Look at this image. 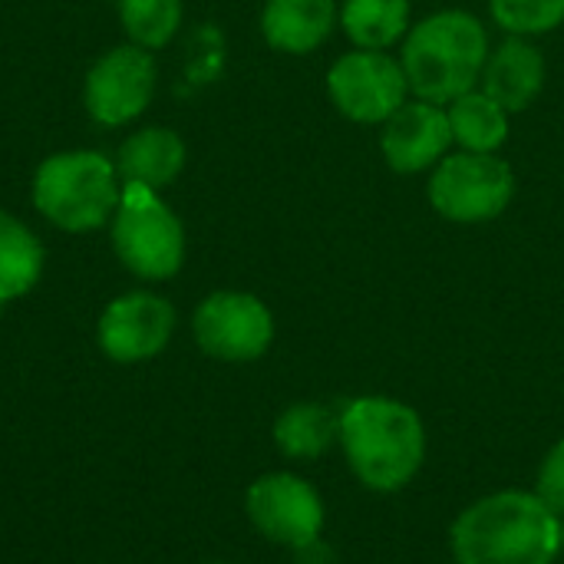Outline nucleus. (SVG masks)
<instances>
[{"instance_id": "nucleus-1", "label": "nucleus", "mask_w": 564, "mask_h": 564, "mask_svg": "<svg viewBox=\"0 0 564 564\" xmlns=\"http://www.w3.org/2000/svg\"><path fill=\"white\" fill-rule=\"evenodd\" d=\"M459 564H552L562 522L535 492H496L469 506L453 525Z\"/></svg>"}, {"instance_id": "nucleus-2", "label": "nucleus", "mask_w": 564, "mask_h": 564, "mask_svg": "<svg viewBox=\"0 0 564 564\" xmlns=\"http://www.w3.org/2000/svg\"><path fill=\"white\" fill-rule=\"evenodd\" d=\"M340 443L357 479L377 492L406 486L426 456L420 416L397 400L364 397L340 413Z\"/></svg>"}, {"instance_id": "nucleus-3", "label": "nucleus", "mask_w": 564, "mask_h": 564, "mask_svg": "<svg viewBox=\"0 0 564 564\" xmlns=\"http://www.w3.org/2000/svg\"><path fill=\"white\" fill-rule=\"evenodd\" d=\"M489 59L486 26L466 10H443L406 33L403 73L410 89L426 102H453L476 89Z\"/></svg>"}, {"instance_id": "nucleus-4", "label": "nucleus", "mask_w": 564, "mask_h": 564, "mask_svg": "<svg viewBox=\"0 0 564 564\" xmlns=\"http://www.w3.org/2000/svg\"><path fill=\"white\" fill-rule=\"evenodd\" d=\"M119 172L99 152H56L33 175L36 212L63 231H96L119 208Z\"/></svg>"}, {"instance_id": "nucleus-5", "label": "nucleus", "mask_w": 564, "mask_h": 564, "mask_svg": "<svg viewBox=\"0 0 564 564\" xmlns=\"http://www.w3.org/2000/svg\"><path fill=\"white\" fill-rule=\"evenodd\" d=\"M112 248L135 278L165 281L185 261V228L155 188L122 182L112 215Z\"/></svg>"}, {"instance_id": "nucleus-6", "label": "nucleus", "mask_w": 564, "mask_h": 564, "mask_svg": "<svg viewBox=\"0 0 564 564\" xmlns=\"http://www.w3.org/2000/svg\"><path fill=\"white\" fill-rule=\"evenodd\" d=\"M516 195V175L496 152L446 155L430 178L433 208L459 225L499 218Z\"/></svg>"}, {"instance_id": "nucleus-7", "label": "nucleus", "mask_w": 564, "mask_h": 564, "mask_svg": "<svg viewBox=\"0 0 564 564\" xmlns=\"http://www.w3.org/2000/svg\"><path fill=\"white\" fill-rule=\"evenodd\" d=\"M198 347L228 364L258 360L274 340V317L254 297L241 291H218L205 297L192 317Z\"/></svg>"}, {"instance_id": "nucleus-8", "label": "nucleus", "mask_w": 564, "mask_h": 564, "mask_svg": "<svg viewBox=\"0 0 564 564\" xmlns=\"http://www.w3.org/2000/svg\"><path fill=\"white\" fill-rule=\"evenodd\" d=\"M327 89L334 106L354 122H387L406 102L403 63L383 50H357L330 66Z\"/></svg>"}, {"instance_id": "nucleus-9", "label": "nucleus", "mask_w": 564, "mask_h": 564, "mask_svg": "<svg viewBox=\"0 0 564 564\" xmlns=\"http://www.w3.org/2000/svg\"><path fill=\"white\" fill-rule=\"evenodd\" d=\"M155 59L149 50L126 43L99 56L86 76V109L99 126H126L145 112L155 96Z\"/></svg>"}, {"instance_id": "nucleus-10", "label": "nucleus", "mask_w": 564, "mask_h": 564, "mask_svg": "<svg viewBox=\"0 0 564 564\" xmlns=\"http://www.w3.org/2000/svg\"><path fill=\"white\" fill-rule=\"evenodd\" d=\"M248 519L264 539L288 549H307L324 529V506L311 482L291 473H271L248 489Z\"/></svg>"}, {"instance_id": "nucleus-11", "label": "nucleus", "mask_w": 564, "mask_h": 564, "mask_svg": "<svg viewBox=\"0 0 564 564\" xmlns=\"http://www.w3.org/2000/svg\"><path fill=\"white\" fill-rule=\"evenodd\" d=\"M175 330V311L159 294H122L99 317V347L116 364H142L165 350Z\"/></svg>"}, {"instance_id": "nucleus-12", "label": "nucleus", "mask_w": 564, "mask_h": 564, "mask_svg": "<svg viewBox=\"0 0 564 564\" xmlns=\"http://www.w3.org/2000/svg\"><path fill=\"white\" fill-rule=\"evenodd\" d=\"M383 155L393 172L413 175L423 169H433L446 159V149L453 145V129L446 109L436 102L416 99L403 102L387 122H383Z\"/></svg>"}, {"instance_id": "nucleus-13", "label": "nucleus", "mask_w": 564, "mask_h": 564, "mask_svg": "<svg viewBox=\"0 0 564 564\" xmlns=\"http://www.w3.org/2000/svg\"><path fill=\"white\" fill-rule=\"evenodd\" d=\"M482 83L499 106H506L509 112H522L545 86V59L529 40L512 36L496 53H489Z\"/></svg>"}, {"instance_id": "nucleus-14", "label": "nucleus", "mask_w": 564, "mask_h": 564, "mask_svg": "<svg viewBox=\"0 0 564 564\" xmlns=\"http://www.w3.org/2000/svg\"><path fill=\"white\" fill-rule=\"evenodd\" d=\"M334 20V0H268L261 10V33L281 53H311L330 36Z\"/></svg>"}, {"instance_id": "nucleus-15", "label": "nucleus", "mask_w": 564, "mask_h": 564, "mask_svg": "<svg viewBox=\"0 0 564 564\" xmlns=\"http://www.w3.org/2000/svg\"><path fill=\"white\" fill-rule=\"evenodd\" d=\"M182 169H185V142L178 132L165 126L139 129L119 145L116 172L122 175V182H139L159 192L172 185Z\"/></svg>"}, {"instance_id": "nucleus-16", "label": "nucleus", "mask_w": 564, "mask_h": 564, "mask_svg": "<svg viewBox=\"0 0 564 564\" xmlns=\"http://www.w3.org/2000/svg\"><path fill=\"white\" fill-rule=\"evenodd\" d=\"M453 142L463 152H496L509 139V109L499 106L486 89H469L446 106Z\"/></svg>"}, {"instance_id": "nucleus-17", "label": "nucleus", "mask_w": 564, "mask_h": 564, "mask_svg": "<svg viewBox=\"0 0 564 564\" xmlns=\"http://www.w3.org/2000/svg\"><path fill=\"white\" fill-rule=\"evenodd\" d=\"M43 274V245L36 235L0 208V304L23 297Z\"/></svg>"}, {"instance_id": "nucleus-18", "label": "nucleus", "mask_w": 564, "mask_h": 564, "mask_svg": "<svg viewBox=\"0 0 564 564\" xmlns=\"http://www.w3.org/2000/svg\"><path fill=\"white\" fill-rule=\"evenodd\" d=\"M340 440V416L321 403H294L274 423V443L291 459H314Z\"/></svg>"}, {"instance_id": "nucleus-19", "label": "nucleus", "mask_w": 564, "mask_h": 564, "mask_svg": "<svg viewBox=\"0 0 564 564\" xmlns=\"http://www.w3.org/2000/svg\"><path fill=\"white\" fill-rule=\"evenodd\" d=\"M344 33L360 50H387L410 26V0H344Z\"/></svg>"}, {"instance_id": "nucleus-20", "label": "nucleus", "mask_w": 564, "mask_h": 564, "mask_svg": "<svg viewBox=\"0 0 564 564\" xmlns=\"http://www.w3.org/2000/svg\"><path fill=\"white\" fill-rule=\"evenodd\" d=\"M119 17L135 46L159 50L178 33L182 0H119Z\"/></svg>"}, {"instance_id": "nucleus-21", "label": "nucleus", "mask_w": 564, "mask_h": 564, "mask_svg": "<svg viewBox=\"0 0 564 564\" xmlns=\"http://www.w3.org/2000/svg\"><path fill=\"white\" fill-rule=\"evenodd\" d=\"M492 17L512 36L549 33L564 23V0H489Z\"/></svg>"}, {"instance_id": "nucleus-22", "label": "nucleus", "mask_w": 564, "mask_h": 564, "mask_svg": "<svg viewBox=\"0 0 564 564\" xmlns=\"http://www.w3.org/2000/svg\"><path fill=\"white\" fill-rule=\"evenodd\" d=\"M535 496L555 512L564 516V440L552 446V453L545 456L542 469H539V486Z\"/></svg>"}, {"instance_id": "nucleus-23", "label": "nucleus", "mask_w": 564, "mask_h": 564, "mask_svg": "<svg viewBox=\"0 0 564 564\" xmlns=\"http://www.w3.org/2000/svg\"><path fill=\"white\" fill-rule=\"evenodd\" d=\"M215 564H225V562H215Z\"/></svg>"}]
</instances>
